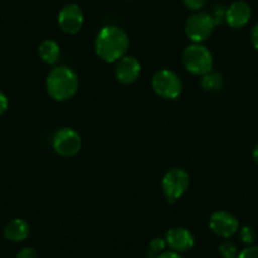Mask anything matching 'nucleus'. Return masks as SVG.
Listing matches in <instances>:
<instances>
[{
    "label": "nucleus",
    "instance_id": "nucleus-1",
    "mask_svg": "<svg viewBox=\"0 0 258 258\" xmlns=\"http://www.w3.org/2000/svg\"><path fill=\"white\" fill-rule=\"evenodd\" d=\"M129 38L125 32L115 26L104 27L95 39V51L99 58L108 63L118 62L125 56Z\"/></svg>",
    "mask_w": 258,
    "mask_h": 258
},
{
    "label": "nucleus",
    "instance_id": "nucleus-2",
    "mask_svg": "<svg viewBox=\"0 0 258 258\" xmlns=\"http://www.w3.org/2000/svg\"><path fill=\"white\" fill-rule=\"evenodd\" d=\"M79 88V79L66 66L54 68L47 76V91L57 101H66L73 98Z\"/></svg>",
    "mask_w": 258,
    "mask_h": 258
},
{
    "label": "nucleus",
    "instance_id": "nucleus-3",
    "mask_svg": "<svg viewBox=\"0 0 258 258\" xmlns=\"http://www.w3.org/2000/svg\"><path fill=\"white\" fill-rule=\"evenodd\" d=\"M183 64L194 75H205L213 69V56L207 47L200 43L188 46L183 52Z\"/></svg>",
    "mask_w": 258,
    "mask_h": 258
},
{
    "label": "nucleus",
    "instance_id": "nucleus-4",
    "mask_svg": "<svg viewBox=\"0 0 258 258\" xmlns=\"http://www.w3.org/2000/svg\"><path fill=\"white\" fill-rule=\"evenodd\" d=\"M215 26L217 24L210 14L205 12H198L187 19L185 31L194 43H200L212 36Z\"/></svg>",
    "mask_w": 258,
    "mask_h": 258
},
{
    "label": "nucleus",
    "instance_id": "nucleus-5",
    "mask_svg": "<svg viewBox=\"0 0 258 258\" xmlns=\"http://www.w3.org/2000/svg\"><path fill=\"white\" fill-rule=\"evenodd\" d=\"M190 185V176L181 168L168 171L162 178V190L168 202H176L181 198Z\"/></svg>",
    "mask_w": 258,
    "mask_h": 258
},
{
    "label": "nucleus",
    "instance_id": "nucleus-6",
    "mask_svg": "<svg viewBox=\"0 0 258 258\" xmlns=\"http://www.w3.org/2000/svg\"><path fill=\"white\" fill-rule=\"evenodd\" d=\"M152 86L156 93L165 99H176L182 90L180 78L171 70H160L153 75Z\"/></svg>",
    "mask_w": 258,
    "mask_h": 258
},
{
    "label": "nucleus",
    "instance_id": "nucleus-7",
    "mask_svg": "<svg viewBox=\"0 0 258 258\" xmlns=\"http://www.w3.org/2000/svg\"><path fill=\"white\" fill-rule=\"evenodd\" d=\"M53 148L59 156L73 157L80 151L81 137L71 128H62L53 137Z\"/></svg>",
    "mask_w": 258,
    "mask_h": 258
},
{
    "label": "nucleus",
    "instance_id": "nucleus-8",
    "mask_svg": "<svg viewBox=\"0 0 258 258\" xmlns=\"http://www.w3.org/2000/svg\"><path fill=\"white\" fill-rule=\"evenodd\" d=\"M209 227L217 235L223 238H229L234 235L239 229V223L237 218L224 210H218L213 213L209 220Z\"/></svg>",
    "mask_w": 258,
    "mask_h": 258
},
{
    "label": "nucleus",
    "instance_id": "nucleus-9",
    "mask_svg": "<svg viewBox=\"0 0 258 258\" xmlns=\"http://www.w3.org/2000/svg\"><path fill=\"white\" fill-rule=\"evenodd\" d=\"M58 24L64 33H78L84 24L83 12L76 4L64 6L58 14Z\"/></svg>",
    "mask_w": 258,
    "mask_h": 258
},
{
    "label": "nucleus",
    "instance_id": "nucleus-10",
    "mask_svg": "<svg viewBox=\"0 0 258 258\" xmlns=\"http://www.w3.org/2000/svg\"><path fill=\"white\" fill-rule=\"evenodd\" d=\"M252 17L250 7L245 2H234L225 12V22L234 29L247 26Z\"/></svg>",
    "mask_w": 258,
    "mask_h": 258
},
{
    "label": "nucleus",
    "instance_id": "nucleus-11",
    "mask_svg": "<svg viewBox=\"0 0 258 258\" xmlns=\"http://www.w3.org/2000/svg\"><path fill=\"white\" fill-rule=\"evenodd\" d=\"M141 74V63L137 58L124 56L116 62L115 76L121 84H132L138 79Z\"/></svg>",
    "mask_w": 258,
    "mask_h": 258
},
{
    "label": "nucleus",
    "instance_id": "nucleus-12",
    "mask_svg": "<svg viewBox=\"0 0 258 258\" xmlns=\"http://www.w3.org/2000/svg\"><path fill=\"white\" fill-rule=\"evenodd\" d=\"M165 240L173 250H178V252H186L195 244V238H194L192 233L186 228L170 229L166 234Z\"/></svg>",
    "mask_w": 258,
    "mask_h": 258
},
{
    "label": "nucleus",
    "instance_id": "nucleus-13",
    "mask_svg": "<svg viewBox=\"0 0 258 258\" xmlns=\"http://www.w3.org/2000/svg\"><path fill=\"white\" fill-rule=\"evenodd\" d=\"M29 235V225L23 219H13L4 228V237L11 242H22Z\"/></svg>",
    "mask_w": 258,
    "mask_h": 258
},
{
    "label": "nucleus",
    "instance_id": "nucleus-14",
    "mask_svg": "<svg viewBox=\"0 0 258 258\" xmlns=\"http://www.w3.org/2000/svg\"><path fill=\"white\" fill-rule=\"evenodd\" d=\"M38 52L41 58L48 64L56 63L59 58V53H61L58 44L54 41H49V39L42 42L38 48Z\"/></svg>",
    "mask_w": 258,
    "mask_h": 258
},
{
    "label": "nucleus",
    "instance_id": "nucleus-15",
    "mask_svg": "<svg viewBox=\"0 0 258 258\" xmlns=\"http://www.w3.org/2000/svg\"><path fill=\"white\" fill-rule=\"evenodd\" d=\"M200 84H202V88L207 91H219L224 86V79L219 73L210 71V73L203 75Z\"/></svg>",
    "mask_w": 258,
    "mask_h": 258
},
{
    "label": "nucleus",
    "instance_id": "nucleus-16",
    "mask_svg": "<svg viewBox=\"0 0 258 258\" xmlns=\"http://www.w3.org/2000/svg\"><path fill=\"white\" fill-rule=\"evenodd\" d=\"M239 237H240V240H242L244 244L252 245L253 243H254L255 238H257V234H255V232H254V229H253V228L245 225V227L240 228Z\"/></svg>",
    "mask_w": 258,
    "mask_h": 258
},
{
    "label": "nucleus",
    "instance_id": "nucleus-17",
    "mask_svg": "<svg viewBox=\"0 0 258 258\" xmlns=\"http://www.w3.org/2000/svg\"><path fill=\"white\" fill-rule=\"evenodd\" d=\"M219 253L223 258H237L238 249L232 242H223L219 245Z\"/></svg>",
    "mask_w": 258,
    "mask_h": 258
},
{
    "label": "nucleus",
    "instance_id": "nucleus-18",
    "mask_svg": "<svg viewBox=\"0 0 258 258\" xmlns=\"http://www.w3.org/2000/svg\"><path fill=\"white\" fill-rule=\"evenodd\" d=\"M237 258H258V245H249L243 249Z\"/></svg>",
    "mask_w": 258,
    "mask_h": 258
},
{
    "label": "nucleus",
    "instance_id": "nucleus-19",
    "mask_svg": "<svg viewBox=\"0 0 258 258\" xmlns=\"http://www.w3.org/2000/svg\"><path fill=\"white\" fill-rule=\"evenodd\" d=\"M166 244H167V243H166V240L162 239V238H155V239L151 240L150 248L152 252L158 253V252H162V250L165 249Z\"/></svg>",
    "mask_w": 258,
    "mask_h": 258
},
{
    "label": "nucleus",
    "instance_id": "nucleus-20",
    "mask_svg": "<svg viewBox=\"0 0 258 258\" xmlns=\"http://www.w3.org/2000/svg\"><path fill=\"white\" fill-rule=\"evenodd\" d=\"M225 12H227V11H225V9L223 8L222 6H217V7H215L214 16H212L213 19H214L215 24L222 23L223 19H225Z\"/></svg>",
    "mask_w": 258,
    "mask_h": 258
},
{
    "label": "nucleus",
    "instance_id": "nucleus-21",
    "mask_svg": "<svg viewBox=\"0 0 258 258\" xmlns=\"http://www.w3.org/2000/svg\"><path fill=\"white\" fill-rule=\"evenodd\" d=\"M183 4L187 7L188 9H192V11H198V9L203 8L207 0H182Z\"/></svg>",
    "mask_w": 258,
    "mask_h": 258
},
{
    "label": "nucleus",
    "instance_id": "nucleus-22",
    "mask_svg": "<svg viewBox=\"0 0 258 258\" xmlns=\"http://www.w3.org/2000/svg\"><path fill=\"white\" fill-rule=\"evenodd\" d=\"M17 258H37V252L33 248H23L17 254Z\"/></svg>",
    "mask_w": 258,
    "mask_h": 258
},
{
    "label": "nucleus",
    "instance_id": "nucleus-23",
    "mask_svg": "<svg viewBox=\"0 0 258 258\" xmlns=\"http://www.w3.org/2000/svg\"><path fill=\"white\" fill-rule=\"evenodd\" d=\"M8 105H9L8 98H7V96L0 91V116L6 113L7 109H8Z\"/></svg>",
    "mask_w": 258,
    "mask_h": 258
},
{
    "label": "nucleus",
    "instance_id": "nucleus-24",
    "mask_svg": "<svg viewBox=\"0 0 258 258\" xmlns=\"http://www.w3.org/2000/svg\"><path fill=\"white\" fill-rule=\"evenodd\" d=\"M250 41H252L253 47L258 51V24H255L250 32Z\"/></svg>",
    "mask_w": 258,
    "mask_h": 258
},
{
    "label": "nucleus",
    "instance_id": "nucleus-25",
    "mask_svg": "<svg viewBox=\"0 0 258 258\" xmlns=\"http://www.w3.org/2000/svg\"><path fill=\"white\" fill-rule=\"evenodd\" d=\"M157 258H182L180 254H177L176 252H165L162 254L158 255Z\"/></svg>",
    "mask_w": 258,
    "mask_h": 258
},
{
    "label": "nucleus",
    "instance_id": "nucleus-26",
    "mask_svg": "<svg viewBox=\"0 0 258 258\" xmlns=\"http://www.w3.org/2000/svg\"><path fill=\"white\" fill-rule=\"evenodd\" d=\"M253 158H254V161H255V162L258 163V145L255 146L254 151H253Z\"/></svg>",
    "mask_w": 258,
    "mask_h": 258
}]
</instances>
